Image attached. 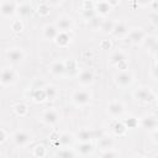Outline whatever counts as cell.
I'll return each mask as SVG.
<instances>
[{
    "mask_svg": "<svg viewBox=\"0 0 158 158\" xmlns=\"http://www.w3.org/2000/svg\"><path fill=\"white\" fill-rule=\"evenodd\" d=\"M133 96L137 101H139L142 104H149V102L154 101V99H156L153 90L148 86H139L138 89L135 90Z\"/></svg>",
    "mask_w": 158,
    "mask_h": 158,
    "instance_id": "cell-1",
    "label": "cell"
},
{
    "mask_svg": "<svg viewBox=\"0 0 158 158\" xmlns=\"http://www.w3.org/2000/svg\"><path fill=\"white\" fill-rule=\"evenodd\" d=\"M11 28L15 31V32H20L22 31V22L20 20H14L11 22Z\"/></svg>",
    "mask_w": 158,
    "mask_h": 158,
    "instance_id": "cell-38",
    "label": "cell"
},
{
    "mask_svg": "<svg viewBox=\"0 0 158 158\" xmlns=\"http://www.w3.org/2000/svg\"><path fill=\"white\" fill-rule=\"evenodd\" d=\"M12 142L17 147H25L31 142V135L23 130H19L12 135Z\"/></svg>",
    "mask_w": 158,
    "mask_h": 158,
    "instance_id": "cell-8",
    "label": "cell"
},
{
    "mask_svg": "<svg viewBox=\"0 0 158 158\" xmlns=\"http://www.w3.org/2000/svg\"><path fill=\"white\" fill-rule=\"evenodd\" d=\"M32 98H33V100L37 101V102L46 100L44 89H35V91H33V94H32Z\"/></svg>",
    "mask_w": 158,
    "mask_h": 158,
    "instance_id": "cell-32",
    "label": "cell"
},
{
    "mask_svg": "<svg viewBox=\"0 0 158 158\" xmlns=\"http://www.w3.org/2000/svg\"><path fill=\"white\" fill-rule=\"evenodd\" d=\"M57 158H75V153L70 148H62L57 152Z\"/></svg>",
    "mask_w": 158,
    "mask_h": 158,
    "instance_id": "cell-27",
    "label": "cell"
},
{
    "mask_svg": "<svg viewBox=\"0 0 158 158\" xmlns=\"http://www.w3.org/2000/svg\"><path fill=\"white\" fill-rule=\"evenodd\" d=\"M142 43L148 51L156 52V49H157V37L156 36H153V35L152 36H146Z\"/></svg>",
    "mask_w": 158,
    "mask_h": 158,
    "instance_id": "cell-24",
    "label": "cell"
},
{
    "mask_svg": "<svg viewBox=\"0 0 158 158\" xmlns=\"http://www.w3.org/2000/svg\"><path fill=\"white\" fill-rule=\"evenodd\" d=\"M126 126L123 125V122H121V121H116L115 123H114V126H112V131H114V133L115 135H117V136H121V135H123L125 132H126Z\"/></svg>",
    "mask_w": 158,
    "mask_h": 158,
    "instance_id": "cell-28",
    "label": "cell"
},
{
    "mask_svg": "<svg viewBox=\"0 0 158 158\" xmlns=\"http://www.w3.org/2000/svg\"><path fill=\"white\" fill-rule=\"evenodd\" d=\"M6 137H7L6 132L2 128H0V143H2L4 141H6Z\"/></svg>",
    "mask_w": 158,
    "mask_h": 158,
    "instance_id": "cell-39",
    "label": "cell"
},
{
    "mask_svg": "<svg viewBox=\"0 0 158 158\" xmlns=\"http://www.w3.org/2000/svg\"><path fill=\"white\" fill-rule=\"evenodd\" d=\"M43 37L46 40H49V41H54L57 35H58V30L56 28V26L53 23H48L43 27V32H42Z\"/></svg>",
    "mask_w": 158,
    "mask_h": 158,
    "instance_id": "cell-20",
    "label": "cell"
},
{
    "mask_svg": "<svg viewBox=\"0 0 158 158\" xmlns=\"http://www.w3.org/2000/svg\"><path fill=\"white\" fill-rule=\"evenodd\" d=\"M101 22H102V19L98 15H95L94 17H91L89 20V26L93 28V30H100V26H101Z\"/></svg>",
    "mask_w": 158,
    "mask_h": 158,
    "instance_id": "cell-30",
    "label": "cell"
},
{
    "mask_svg": "<svg viewBox=\"0 0 158 158\" xmlns=\"http://www.w3.org/2000/svg\"><path fill=\"white\" fill-rule=\"evenodd\" d=\"M78 81L83 86H88L94 81V73L90 69H83L78 73Z\"/></svg>",
    "mask_w": 158,
    "mask_h": 158,
    "instance_id": "cell-15",
    "label": "cell"
},
{
    "mask_svg": "<svg viewBox=\"0 0 158 158\" xmlns=\"http://www.w3.org/2000/svg\"><path fill=\"white\" fill-rule=\"evenodd\" d=\"M59 112L56 109H47L46 111H43L41 120L43 123L48 125V126H53L59 121Z\"/></svg>",
    "mask_w": 158,
    "mask_h": 158,
    "instance_id": "cell-10",
    "label": "cell"
},
{
    "mask_svg": "<svg viewBox=\"0 0 158 158\" xmlns=\"http://www.w3.org/2000/svg\"><path fill=\"white\" fill-rule=\"evenodd\" d=\"M130 28H128V25L125 22V21H115V25H114V30H112V35L115 37H118V38H123L127 36Z\"/></svg>",
    "mask_w": 158,
    "mask_h": 158,
    "instance_id": "cell-14",
    "label": "cell"
},
{
    "mask_svg": "<svg viewBox=\"0 0 158 158\" xmlns=\"http://www.w3.org/2000/svg\"><path fill=\"white\" fill-rule=\"evenodd\" d=\"M6 57L11 63L17 64V63H21L25 59V52L21 48L14 47V48H10V49L6 51Z\"/></svg>",
    "mask_w": 158,
    "mask_h": 158,
    "instance_id": "cell-12",
    "label": "cell"
},
{
    "mask_svg": "<svg viewBox=\"0 0 158 158\" xmlns=\"http://www.w3.org/2000/svg\"><path fill=\"white\" fill-rule=\"evenodd\" d=\"M138 123L141 125L142 128H144L148 132H154L157 131V127H158V120L154 114H147L142 116Z\"/></svg>",
    "mask_w": 158,
    "mask_h": 158,
    "instance_id": "cell-4",
    "label": "cell"
},
{
    "mask_svg": "<svg viewBox=\"0 0 158 158\" xmlns=\"http://www.w3.org/2000/svg\"><path fill=\"white\" fill-rule=\"evenodd\" d=\"M75 138L81 143V142H90L91 138H94V132L89 128H80L77 135H75Z\"/></svg>",
    "mask_w": 158,
    "mask_h": 158,
    "instance_id": "cell-19",
    "label": "cell"
},
{
    "mask_svg": "<svg viewBox=\"0 0 158 158\" xmlns=\"http://www.w3.org/2000/svg\"><path fill=\"white\" fill-rule=\"evenodd\" d=\"M112 6L109 1H95L94 2V11L98 16H105L111 11Z\"/></svg>",
    "mask_w": 158,
    "mask_h": 158,
    "instance_id": "cell-16",
    "label": "cell"
},
{
    "mask_svg": "<svg viewBox=\"0 0 158 158\" xmlns=\"http://www.w3.org/2000/svg\"><path fill=\"white\" fill-rule=\"evenodd\" d=\"M44 94H46V99H47V100H54V99L57 98L58 91H57V89H56L54 86L49 85V86L44 88Z\"/></svg>",
    "mask_w": 158,
    "mask_h": 158,
    "instance_id": "cell-29",
    "label": "cell"
},
{
    "mask_svg": "<svg viewBox=\"0 0 158 158\" xmlns=\"http://www.w3.org/2000/svg\"><path fill=\"white\" fill-rule=\"evenodd\" d=\"M54 41L59 47H65L70 42V36L68 35V32H58Z\"/></svg>",
    "mask_w": 158,
    "mask_h": 158,
    "instance_id": "cell-25",
    "label": "cell"
},
{
    "mask_svg": "<svg viewBox=\"0 0 158 158\" xmlns=\"http://www.w3.org/2000/svg\"><path fill=\"white\" fill-rule=\"evenodd\" d=\"M33 154L36 156V157H43L44 154H46V148L42 146V144H38V146H36L35 148H33Z\"/></svg>",
    "mask_w": 158,
    "mask_h": 158,
    "instance_id": "cell-36",
    "label": "cell"
},
{
    "mask_svg": "<svg viewBox=\"0 0 158 158\" xmlns=\"http://www.w3.org/2000/svg\"><path fill=\"white\" fill-rule=\"evenodd\" d=\"M17 2L16 1H0V14L5 17H10L16 14Z\"/></svg>",
    "mask_w": 158,
    "mask_h": 158,
    "instance_id": "cell-13",
    "label": "cell"
},
{
    "mask_svg": "<svg viewBox=\"0 0 158 158\" xmlns=\"http://www.w3.org/2000/svg\"><path fill=\"white\" fill-rule=\"evenodd\" d=\"M15 79H16V74H15L14 69L2 68L0 70V84L1 85H5V86L11 85V84H14Z\"/></svg>",
    "mask_w": 158,
    "mask_h": 158,
    "instance_id": "cell-11",
    "label": "cell"
},
{
    "mask_svg": "<svg viewBox=\"0 0 158 158\" xmlns=\"http://www.w3.org/2000/svg\"><path fill=\"white\" fill-rule=\"evenodd\" d=\"M32 5L31 2H17V9H16V12L22 16V17H27L32 14Z\"/></svg>",
    "mask_w": 158,
    "mask_h": 158,
    "instance_id": "cell-21",
    "label": "cell"
},
{
    "mask_svg": "<svg viewBox=\"0 0 158 158\" xmlns=\"http://www.w3.org/2000/svg\"><path fill=\"white\" fill-rule=\"evenodd\" d=\"M72 101L77 106H86L91 101V94L89 90L85 89H78L72 95Z\"/></svg>",
    "mask_w": 158,
    "mask_h": 158,
    "instance_id": "cell-2",
    "label": "cell"
},
{
    "mask_svg": "<svg viewBox=\"0 0 158 158\" xmlns=\"http://www.w3.org/2000/svg\"><path fill=\"white\" fill-rule=\"evenodd\" d=\"M131 158H146V157H143V156H141V154H133Z\"/></svg>",
    "mask_w": 158,
    "mask_h": 158,
    "instance_id": "cell-40",
    "label": "cell"
},
{
    "mask_svg": "<svg viewBox=\"0 0 158 158\" xmlns=\"http://www.w3.org/2000/svg\"><path fill=\"white\" fill-rule=\"evenodd\" d=\"M93 151H94V147L90 142H81V143H79V146L77 148V152L83 157H86V156L91 154Z\"/></svg>",
    "mask_w": 158,
    "mask_h": 158,
    "instance_id": "cell-23",
    "label": "cell"
},
{
    "mask_svg": "<svg viewBox=\"0 0 158 158\" xmlns=\"http://www.w3.org/2000/svg\"><path fill=\"white\" fill-rule=\"evenodd\" d=\"M49 5L47 2H41L38 6H37V12L41 15V16H47L49 14Z\"/></svg>",
    "mask_w": 158,
    "mask_h": 158,
    "instance_id": "cell-34",
    "label": "cell"
},
{
    "mask_svg": "<svg viewBox=\"0 0 158 158\" xmlns=\"http://www.w3.org/2000/svg\"><path fill=\"white\" fill-rule=\"evenodd\" d=\"M114 25H115V21H114V20H111V19H105V20H102V22H101L100 31H101L102 33H105V35H109V33L112 32Z\"/></svg>",
    "mask_w": 158,
    "mask_h": 158,
    "instance_id": "cell-26",
    "label": "cell"
},
{
    "mask_svg": "<svg viewBox=\"0 0 158 158\" xmlns=\"http://www.w3.org/2000/svg\"><path fill=\"white\" fill-rule=\"evenodd\" d=\"M110 63L111 65H115L120 70H123L126 69V63H127V56L123 51L118 49L116 52H114L110 57Z\"/></svg>",
    "mask_w": 158,
    "mask_h": 158,
    "instance_id": "cell-5",
    "label": "cell"
},
{
    "mask_svg": "<svg viewBox=\"0 0 158 158\" xmlns=\"http://www.w3.org/2000/svg\"><path fill=\"white\" fill-rule=\"evenodd\" d=\"M118 157H120L118 152L116 149H114V148L101 152V158H118Z\"/></svg>",
    "mask_w": 158,
    "mask_h": 158,
    "instance_id": "cell-33",
    "label": "cell"
},
{
    "mask_svg": "<svg viewBox=\"0 0 158 158\" xmlns=\"http://www.w3.org/2000/svg\"><path fill=\"white\" fill-rule=\"evenodd\" d=\"M123 125L126 126V128H133V127H136V126L138 125V121H137L135 117H130L128 120H126V121L123 122Z\"/></svg>",
    "mask_w": 158,
    "mask_h": 158,
    "instance_id": "cell-37",
    "label": "cell"
},
{
    "mask_svg": "<svg viewBox=\"0 0 158 158\" xmlns=\"http://www.w3.org/2000/svg\"><path fill=\"white\" fill-rule=\"evenodd\" d=\"M123 112H125V105L118 100H112L107 105V114L114 118L121 117Z\"/></svg>",
    "mask_w": 158,
    "mask_h": 158,
    "instance_id": "cell-9",
    "label": "cell"
},
{
    "mask_svg": "<svg viewBox=\"0 0 158 158\" xmlns=\"http://www.w3.org/2000/svg\"><path fill=\"white\" fill-rule=\"evenodd\" d=\"M133 79H135L133 73L131 70H128V69L120 70L115 75V83L120 88H127V86H130L133 83Z\"/></svg>",
    "mask_w": 158,
    "mask_h": 158,
    "instance_id": "cell-3",
    "label": "cell"
},
{
    "mask_svg": "<svg viewBox=\"0 0 158 158\" xmlns=\"http://www.w3.org/2000/svg\"><path fill=\"white\" fill-rule=\"evenodd\" d=\"M73 25H74V21H73V19H72L70 16H68V15H62V16H59V17L56 20V23H54V26H56V28L58 30V32H68V31L72 30Z\"/></svg>",
    "mask_w": 158,
    "mask_h": 158,
    "instance_id": "cell-6",
    "label": "cell"
},
{
    "mask_svg": "<svg viewBox=\"0 0 158 158\" xmlns=\"http://www.w3.org/2000/svg\"><path fill=\"white\" fill-rule=\"evenodd\" d=\"M0 158H5V156L4 154H0Z\"/></svg>",
    "mask_w": 158,
    "mask_h": 158,
    "instance_id": "cell-41",
    "label": "cell"
},
{
    "mask_svg": "<svg viewBox=\"0 0 158 158\" xmlns=\"http://www.w3.org/2000/svg\"><path fill=\"white\" fill-rule=\"evenodd\" d=\"M49 72L54 77H60L65 73V65L63 60H56L49 65Z\"/></svg>",
    "mask_w": 158,
    "mask_h": 158,
    "instance_id": "cell-18",
    "label": "cell"
},
{
    "mask_svg": "<svg viewBox=\"0 0 158 158\" xmlns=\"http://www.w3.org/2000/svg\"><path fill=\"white\" fill-rule=\"evenodd\" d=\"M98 147L101 151H106V149H111L114 148V139L109 136H102L99 138L98 141Z\"/></svg>",
    "mask_w": 158,
    "mask_h": 158,
    "instance_id": "cell-22",
    "label": "cell"
},
{
    "mask_svg": "<svg viewBox=\"0 0 158 158\" xmlns=\"http://www.w3.org/2000/svg\"><path fill=\"white\" fill-rule=\"evenodd\" d=\"M14 111H15L19 116H25V115H27L28 109H27V106H26L25 104L19 102V104H16V105L14 106Z\"/></svg>",
    "mask_w": 158,
    "mask_h": 158,
    "instance_id": "cell-31",
    "label": "cell"
},
{
    "mask_svg": "<svg viewBox=\"0 0 158 158\" xmlns=\"http://www.w3.org/2000/svg\"><path fill=\"white\" fill-rule=\"evenodd\" d=\"M64 65H65V72H68L69 74H73L77 72V64L73 59H68L67 62H64Z\"/></svg>",
    "mask_w": 158,
    "mask_h": 158,
    "instance_id": "cell-35",
    "label": "cell"
},
{
    "mask_svg": "<svg viewBox=\"0 0 158 158\" xmlns=\"http://www.w3.org/2000/svg\"><path fill=\"white\" fill-rule=\"evenodd\" d=\"M147 36V33L144 32V30L142 27H135L132 30L128 31L126 38L128 40V42L133 43V44H138V43H142L144 37Z\"/></svg>",
    "mask_w": 158,
    "mask_h": 158,
    "instance_id": "cell-7",
    "label": "cell"
},
{
    "mask_svg": "<svg viewBox=\"0 0 158 158\" xmlns=\"http://www.w3.org/2000/svg\"><path fill=\"white\" fill-rule=\"evenodd\" d=\"M74 139H75V136L73 133L63 132V133H60L58 136V144L62 148H69L74 143Z\"/></svg>",
    "mask_w": 158,
    "mask_h": 158,
    "instance_id": "cell-17",
    "label": "cell"
}]
</instances>
